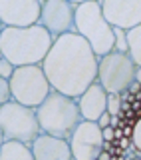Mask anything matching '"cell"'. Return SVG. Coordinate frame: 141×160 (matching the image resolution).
Returning a JSON list of instances; mask_svg holds the SVG:
<instances>
[{"label": "cell", "mask_w": 141, "mask_h": 160, "mask_svg": "<svg viewBox=\"0 0 141 160\" xmlns=\"http://www.w3.org/2000/svg\"><path fill=\"white\" fill-rule=\"evenodd\" d=\"M103 132L98 122L84 120L75 128L72 140V154L74 160H98L99 154L103 152Z\"/></svg>", "instance_id": "cell-10"}, {"label": "cell", "mask_w": 141, "mask_h": 160, "mask_svg": "<svg viewBox=\"0 0 141 160\" xmlns=\"http://www.w3.org/2000/svg\"><path fill=\"white\" fill-rule=\"evenodd\" d=\"M127 44H129V56L135 62V66L141 68V26L127 32Z\"/></svg>", "instance_id": "cell-16"}, {"label": "cell", "mask_w": 141, "mask_h": 160, "mask_svg": "<svg viewBox=\"0 0 141 160\" xmlns=\"http://www.w3.org/2000/svg\"><path fill=\"white\" fill-rule=\"evenodd\" d=\"M75 32L89 42L98 58H103L115 50L113 26L103 16L102 2L89 0L75 4Z\"/></svg>", "instance_id": "cell-4"}, {"label": "cell", "mask_w": 141, "mask_h": 160, "mask_svg": "<svg viewBox=\"0 0 141 160\" xmlns=\"http://www.w3.org/2000/svg\"><path fill=\"white\" fill-rule=\"evenodd\" d=\"M10 88H12L14 102L30 108H38L52 94V86L44 74L42 64L16 68L14 76L10 78Z\"/></svg>", "instance_id": "cell-6"}, {"label": "cell", "mask_w": 141, "mask_h": 160, "mask_svg": "<svg viewBox=\"0 0 141 160\" xmlns=\"http://www.w3.org/2000/svg\"><path fill=\"white\" fill-rule=\"evenodd\" d=\"M102 132H103V140H105V142H113V140H115V128L113 126L102 128Z\"/></svg>", "instance_id": "cell-21"}, {"label": "cell", "mask_w": 141, "mask_h": 160, "mask_svg": "<svg viewBox=\"0 0 141 160\" xmlns=\"http://www.w3.org/2000/svg\"><path fill=\"white\" fill-rule=\"evenodd\" d=\"M129 92H131V96H137V94L141 92V84L137 82V80H135L131 86H129Z\"/></svg>", "instance_id": "cell-23"}, {"label": "cell", "mask_w": 141, "mask_h": 160, "mask_svg": "<svg viewBox=\"0 0 141 160\" xmlns=\"http://www.w3.org/2000/svg\"><path fill=\"white\" fill-rule=\"evenodd\" d=\"M123 128V136L131 138L133 148L141 152V94L131 96V104L127 110L119 112V126Z\"/></svg>", "instance_id": "cell-14"}, {"label": "cell", "mask_w": 141, "mask_h": 160, "mask_svg": "<svg viewBox=\"0 0 141 160\" xmlns=\"http://www.w3.org/2000/svg\"><path fill=\"white\" fill-rule=\"evenodd\" d=\"M129 142H131V138H127V136H123L121 140H119V148H125V146H127V144Z\"/></svg>", "instance_id": "cell-25"}, {"label": "cell", "mask_w": 141, "mask_h": 160, "mask_svg": "<svg viewBox=\"0 0 141 160\" xmlns=\"http://www.w3.org/2000/svg\"><path fill=\"white\" fill-rule=\"evenodd\" d=\"M135 160H139V158H135Z\"/></svg>", "instance_id": "cell-27"}, {"label": "cell", "mask_w": 141, "mask_h": 160, "mask_svg": "<svg viewBox=\"0 0 141 160\" xmlns=\"http://www.w3.org/2000/svg\"><path fill=\"white\" fill-rule=\"evenodd\" d=\"M0 132H2V142L18 140V142L32 146V142L42 134L36 108L24 106L14 100L2 104L0 106Z\"/></svg>", "instance_id": "cell-5"}, {"label": "cell", "mask_w": 141, "mask_h": 160, "mask_svg": "<svg viewBox=\"0 0 141 160\" xmlns=\"http://www.w3.org/2000/svg\"><path fill=\"white\" fill-rule=\"evenodd\" d=\"M40 24L54 38L75 32V4L64 2V0H46V2H42Z\"/></svg>", "instance_id": "cell-9"}, {"label": "cell", "mask_w": 141, "mask_h": 160, "mask_svg": "<svg viewBox=\"0 0 141 160\" xmlns=\"http://www.w3.org/2000/svg\"><path fill=\"white\" fill-rule=\"evenodd\" d=\"M98 160H113V156L107 152V150H103V152L99 154V158H98Z\"/></svg>", "instance_id": "cell-24"}, {"label": "cell", "mask_w": 141, "mask_h": 160, "mask_svg": "<svg viewBox=\"0 0 141 160\" xmlns=\"http://www.w3.org/2000/svg\"><path fill=\"white\" fill-rule=\"evenodd\" d=\"M113 34H115V52L127 54V52H129V44H127V30H123V28H113Z\"/></svg>", "instance_id": "cell-17"}, {"label": "cell", "mask_w": 141, "mask_h": 160, "mask_svg": "<svg viewBox=\"0 0 141 160\" xmlns=\"http://www.w3.org/2000/svg\"><path fill=\"white\" fill-rule=\"evenodd\" d=\"M135 62L129 54L109 52L107 56L99 58V72L98 82L103 86L107 94H121L135 82Z\"/></svg>", "instance_id": "cell-7"}, {"label": "cell", "mask_w": 141, "mask_h": 160, "mask_svg": "<svg viewBox=\"0 0 141 160\" xmlns=\"http://www.w3.org/2000/svg\"><path fill=\"white\" fill-rule=\"evenodd\" d=\"M42 2L38 0H2L0 22L2 28H30L40 24Z\"/></svg>", "instance_id": "cell-8"}, {"label": "cell", "mask_w": 141, "mask_h": 160, "mask_svg": "<svg viewBox=\"0 0 141 160\" xmlns=\"http://www.w3.org/2000/svg\"><path fill=\"white\" fill-rule=\"evenodd\" d=\"M54 38L42 24L30 28H2L0 30V54L16 68L34 66L46 60L54 46Z\"/></svg>", "instance_id": "cell-2"}, {"label": "cell", "mask_w": 141, "mask_h": 160, "mask_svg": "<svg viewBox=\"0 0 141 160\" xmlns=\"http://www.w3.org/2000/svg\"><path fill=\"white\" fill-rule=\"evenodd\" d=\"M36 112L42 132L64 140H72L75 128L84 122L78 98L66 96L56 90H52V94L36 108Z\"/></svg>", "instance_id": "cell-3"}, {"label": "cell", "mask_w": 141, "mask_h": 160, "mask_svg": "<svg viewBox=\"0 0 141 160\" xmlns=\"http://www.w3.org/2000/svg\"><path fill=\"white\" fill-rule=\"evenodd\" d=\"M121 94H107V112L111 116H119L121 112Z\"/></svg>", "instance_id": "cell-18"}, {"label": "cell", "mask_w": 141, "mask_h": 160, "mask_svg": "<svg viewBox=\"0 0 141 160\" xmlns=\"http://www.w3.org/2000/svg\"><path fill=\"white\" fill-rule=\"evenodd\" d=\"M135 80L141 84V68H139V66H137V70H135Z\"/></svg>", "instance_id": "cell-26"}, {"label": "cell", "mask_w": 141, "mask_h": 160, "mask_svg": "<svg viewBox=\"0 0 141 160\" xmlns=\"http://www.w3.org/2000/svg\"><path fill=\"white\" fill-rule=\"evenodd\" d=\"M80 112H82L84 120L89 122H98L102 114L107 112V92L99 82H93L82 96L78 98Z\"/></svg>", "instance_id": "cell-13"}, {"label": "cell", "mask_w": 141, "mask_h": 160, "mask_svg": "<svg viewBox=\"0 0 141 160\" xmlns=\"http://www.w3.org/2000/svg\"><path fill=\"white\" fill-rule=\"evenodd\" d=\"M12 88H10V80L0 78V106L6 102H12Z\"/></svg>", "instance_id": "cell-20"}, {"label": "cell", "mask_w": 141, "mask_h": 160, "mask_svg": "<svg viewBox=\"0 0 141 160\" xmlns=\"http://www.w3.org/2000/svg\"><path fill=\"white\" fill-rule=\"evenodd\" d=\"M42 68L52 90L80 98L93 82H98L99 58L88 40L72 32L54 40Z\"/></svg>", "instance_id": "cell-1"}, {"label": "cell", "mask_w": 141, "mask_h": 160, "mask_svg": "<svg viewBox=\"0 0 141 160\" xmlns=\"http://www.w3.org/2000/svg\"><path fill=\"white\" fill-rule=\"evenodd\" d=\"M103 16L113 28L133 30L141 26V0H103Z\"/></svg>", "instance_id": "cell-11"}, {"label": "cell", "mask_w": 141, "mask_h": 160, "mask_svg": "<svg viewBox=\"0 0 141 160\" xmlns=\"http://www.w3.org/2000/svg\"><path fill=\"white\" fill-rule=\"evenodd\" d=\"M0 160H34V152L24 142L6 140L0 142Z\"/></svg>", "instance_id": "cell-15"}, {"label": "cell", "mask_w": 141, "mask_h": 160, "mask_svg": "<svg viewBox=\"0 0 141 160\" xmlns=\"http://www.w3.org/2000/svg\"><path fill=\"white\" fill-rule=\"evenodd\" d=\"M98 124H99V128H107V126H111V114H109V112L102 114V116H99V120H98Z\"/></svg>", "instance_id": "cell-22"}, {"label": "cell", "mask_w": 141, "mask_h": 160, "mask_svg": "<svg viewBox=\"0 0 141 160\" xmlns=\"http://www.w3.org/2000/svg\"><path fill=\"white\" fill-rule=\"evenodd\" d=\"M14 70H16V66H14V64L10 62L8 58L0 56V78H4V80H10V78L14 76Z\"/></svg>", "instance_id": "cell-19"}, {"label": "cell", "mask_w": 141, "mask_h": 160, "mask_svg": "<svg viewBox=\"0 0 141 160\" xmlns=\"http://www.w3.org/2000/svg\"><path fill=\"white\" fill-rule=\"evenodd\" d=\"M30 148L34 152V160H74L70 140L50 136L44 132L34 140Z\"/></svg>", "instance_id": "cell-12"}]
</instances>
